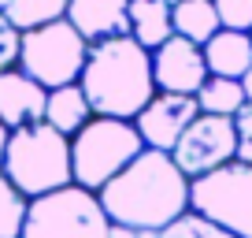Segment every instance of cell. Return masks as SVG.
Returning a JSON list of instances; mask_svg holds the SVG:
<instances>
[{"label": "cell", "instance_id": "6da1fadb", "mask_svg": "<svg viewBox=\"0 0 252 238\" xmlns=\"http://www.w3.org/2000/svg\"><path fill=\"white\" fill-rule=\"evenodd\" d=\"M96 198L111 223L163 231L189 208V179L171 153L141 149Z\"/></svg>", "mask_w": 252, "mask_h": 238}, {"label": "cell", "instance_id": "7a4b0ae2", "mask_svg": "<svg viewBox=\"0 0 252 238\" xmlns=\"http://www.w3.org/2000/svg\"><path fill=\"white\" fill-rule=\"evenodd\" d=\"M78 86L86 89L93 116L134 119L156 97L152 52L145 45H137L130 34L93 41Z\"/></svg>", "mask_w": 252, "mask_h": 238}, {"label": "cell", "instance_id": "3957f363", "mask_svg": "<svg viewBox=\"0 0 252 238\" xmlns=\"http://www.w3.org/2000/svg\"><path fill=\"white\" fill-rule=\"evenodd\" d=\"M0 171L26 194V198H41V194L63 190L74 183L71 171V138L48 127L45 119L19 127L8 134V149H4V164Z\"/></svg>", "mask_w": 252, "mask_h": 238}, {"label": "cell", "instance_id": "277c9868", "mask_svg": "<svg viewBox=\"0 0 252 238\" xmlns=\"http://www.w3.org/2000/svg\"><path fill=\"white\" fill-rule=\"evenodd\" d=\"M141 149H145V142H141V134H137L134 119L93 116L86 127L71 138L74 183L93 190V194H100Z\"/></svg>", "mask_w": 252, "mask_h": 238}, {"label": "cell", "instance_id": "5b68a950", "mask_svg": "<svg viewBox=\"0 0 252 238\" xmlns=\"http://www.w3.org/2000/svg\"><path fill=\"white\" fill-rule=\"evenodd\" d=\"M108 227L111 220L100 198L86 186L71 183L63 190L30 198L19 238H108Z\"/></svg>", "mask_w": 252, "mask_h": 238}, {"label": "cell", "instance_id": "8992f818", "mask_svg": "<svg viewBox=\"0 0 252 238\" xmlns=\"http://www.w3.org/2000/svg\"><path fill=\"white\" fill-rule=\"evenodd\" d=\"M86 56H89V41L67 23V15L56 23L23 30V41H19V67L30 79H37L45 89L78 82Z\"/></svg>", "mask_w": 252, "mask_h": 238}, {"label": "cell", "instance_id": "52a82bcc", "mask_svg": "<svg viewBox=\"0 0 252 238\" xmlns=\"http://www.w3.org/2000/svg\"><path fill=\"white\" fill-rule=\"evenodd\" d=\"M189 208L237 238H252V167L230 164L189 179Z\"/></svg>", "mask_w": 252, "mask_h": 238}, {"label": "cell", "instance_id": "ba28073f", "mask_svg": "<svg viewBox=\"0 0 252 238\" xmlns=\"http://www.w3.org/2000/svg\"><path fill=\"white\" fill-rule=\"evenodd\" d=\"M234 149H237L234 119L200 112V116L186 127V134L178 138V145L171 149V157H174V164L182 167L186 179H200V175L230 164V160H234Z\"/></svg>", "mask_w": 252, "mask_h": 238}, {"label": "cell", "instance_id": "9c48e42d", "mask_svg": "<svg viewBox=\"0 0 252 238\" xmlns=\"http://www.w3.org/2000/svg\"><path fill=\"white\" fill-rule=\"evenodd\" d=\"M197 116H200L197 97H189V93H159L156 89V97L134 116V127H137V134H141L145 149L171 153L174 145H178V138L186 134V127Z\"/></svg>", "mask_w": 252, "mask_h": 238}, {"label": "cell", "instance_id": "30bf717a", "mask_svg": "<svg viewBox=\"0 0 252 238\" xmlns=\"http://www.w3.org/2000/svg\"><path fill=\"white\" fill-rule=\"evenodd\" d=\"M152 79H156L159 93L197 97V89L208 82L204 48H200L197 41H186V38H178V34H171L159 48H152Z\"/></svg>", "mask_w": 252, "mask_h": 238}, {"label": "cell", "instance_id": "8fae6325", "mask_svg": "<svg viewBox=\"0 0 252 238\" xmlns=\"http://www.w3.org/2000/svg\"><path fill=\"white\" fill-rule=\"evenodd\" d=\"M45 101H48V89L37 79H30L23 67L0 71V123L8 130L41 123L45 119Z\"/></svg>", "mask_w": 252, "mask_h": 238}, {"label": "cell", "instance_id": "7c38bea8", "mask_svg": "<svg viewBox=\"0 0 252 238\" xmlns=\"http://www.w3.org/2000/svg\"><path fill=\"white\" fill-rule=\"evenodd\" d=\"M67 23L89 45L130 34V0H67Z\"/></svg>", "mask_w": 252, "mask_h": 238}, {"label": "cell", "instance_id": "4fadbf2b", "mask_svg": "<svg viewBox=\"0 0 252 238\" xmlns=\"http://www.w3.org/2000/svg\"><path fill=\"white\" fill-rule=\"evenodd\" d=\"M200 48H204L208 75L241 79V75L252 67V38H249V30H215Z\"/></svg>", "mask_w": 252, "mask_h": 238}, {"label": "cell", "instance_id": "5bb4252c", "mask_svg": "<svg viewBox=\"0 0 252 238\" xmlns=\"http://www.w3.org/2000/svg\"><path fill=\"white\" fill-rule=\"evenodd\" d=\"M89 119H93V108H89V97L78 82L48 89V101H45V123L48 127H56L60 134L74 138Z\"/></svg>", "mask_w": 252, "mask_h": 238}, {"label": "cell", "instance_id": "9a60e30c", "mask_svg": "<svg viewBox=\"0 0 252 238\" xmlns=\"http://www.w3.org/2000/svg\"><path fill=\"white\" fill-rule=\"evenodd\" d=\"M171 8L174 0H130V38L145 45L149 52L159 48L174 34Z\"/></svg>", "mask_w": 252, "mask_h": 238}, {"label": "cell", "instance_id": "2e32d148", "mask_svg": "<svg viewBox=\"0 0 252 238\" xmlns=\"http://www.w3.org/2000/svg\"><path fill=\"white\" fill-rule=\"evenodd\" d=\"M171 23H174V34H178V38L197 41V45H204L215 30H222L215 0H174Z\"/></svg>", "mask_w": 252, "mask_h": 238}, {"label": "cell", "instance_id": "e0dca14e", "mask_svg": "<svg viewBox=\"0 0 252 238\" xmlns=\"http://www.w3.org/2000/svg\"><path fill=\"white\" fill-rule=\"evenodd\" d=\"M0 15L15 30H33L67 15V0H0Z\"/></svg>", "mask_w": 252, "mask_h": 238}, {"label": "cell", "instance_id": "ac0fdd59", "mask_svg": "<svg viewBox=\"0 0 252 238\" xmlns=\"http://www.w3.org/2000/svg\"><path fill=\"white\" fill-rule=\"evenodd\" d=\"M197 104L208 116H237V108L245 104V86L241 79H222V75H208V82L197 89Z\"/></svg>", "mask_w": 252, "mask_h": 238}, {"label": "cell", "instance_id": "d6986e66", "mask_svg": "<svg viewBox=\"0 0 252 238\" xmlns=\"http://www.w3.org/2000/svg\"><path fill=\"white\" fill-rule=\"evenodd\" d=\"M26 208H30V198L0 171V238H19L23 235Z\"/></svg>", "mask_w": 252, "mask_h": 238}, {"label": "cell", "instance_id": "ffe728a7", "mask_svg": "<svg viewBox=\"0 0 252 238\" xmlns=\"http://www.w3.org/2000/svg\"><path fill=\"white\" fill-rule=\"evenodd\" d=\"M159 238H237V235H230L219 223H212V220H204V216H197L193 208H186L174 223H167V227L159 231Z\"/></svg>", "mask_w": 252, "mask_h": 238}, {"label": "cell", "instance_id": "44dd1931", "mask_svg": "<svg viewBox=\"0 0 252 238\" xmlns=\"http://www.w3.org/2000/svg\"><path fill=\"white\" fill-rule=\"evenodd\" d=\"M222 30H252V0H215Z\"/></svg>", "mask_w": 252, "mask_h": 238}, {"label": "cell", "instance_id": "7402d4cb", "mask_svg": "<svg viewBox=\"0 0 252 238\" xmlns=\"http://www.w3.org/2000/svg\"><path fill=\"white\" fill-rule=\"evenodd\" d=\"M19 41H23V30H15L8 19L0 15V71L19 67Z\"/></svg>", "mask_w": 252, "mask_h": 238}, {"label": "cell", "instance_id": "603a6c76", "mask_svg": "<svg viewBox=\"0 0 252 238\" xmlns=\"http://www.w3.org/2000/svg\"><path fill=\"white\" fill-rule=\"evenodd\" d=\"M108 238H159V231L130 227V223H111V227H108Z\"/></svg>", "mask_w": 252, "mask_h": 238}, {"label": "cell", "instance_id": "cb8c5ba5", "mask_svg": "<svg viewBox=\"0 0 252 238\" xmlns=\"http://www.w3.org/2000/svg\"><path fill=\"white\" fill-rule=\"evenodd\" d=\"M234 127H237V138H252V101H245L234 116Z\"/></svg>", "mask_w": 252, "mask_h": 238}, {"label": "cell", "instance_id": "d4e9b609", "mask_svg": "<svg viewBox=\"0 0 252 238\" xmlns=\"http://www.w3.org/2000/svg\"><path fill=\"white\" fill-rule=\"evenodd\" d=\"M234 160H237V164H249V167H252V138H237Z\"/></svg>", "mask_w": 252, "mask_h": 238}, {"label": "cell", "instance_id": "484cf974", "mask_svg": "<svg viewBox=\"0 0 252 238\" xmlns=\"http://www.w3.org/2000/svg\"><path fill=\"white\" fill-rule=\"evenodd\" d=\"M241 86H245V101H252V67L241 75Z\"/></svg>", "mask_w": 252, "mask_h": 238}, {"label": "cell", "instance_id": "4316f807", "mask_svg": "<svg viewBox=\"0 0 252 238\" xmlns=\"http://www.w3.org/2000/svg\"><path fill=\"white\" fill-rule=\"evenodd\" d=\"M8 134H11V130L4 127V123H0V164H4V149H8Z\"/></svg>", "mask_w": 252, "mask_h": 238}, {"label": "cell", "instance_id": "83f0119b", "mask_svg": "<svg viewBox=\"0 0 252 238\" xmlns=\"http://www.w3.org/2000/svg\"><path fill=\"white\" fill-rule=\"evenodd\" d=\"M249 38H252V30H249Z\"/></svg>", "mask_w": 252, "mask_h": 238}]
</instances>
